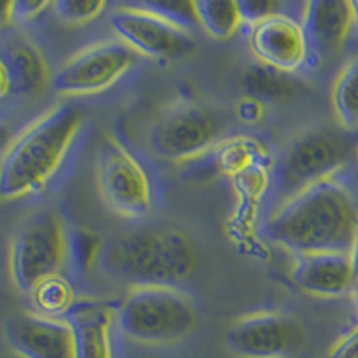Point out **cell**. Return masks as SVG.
I'll list each match as a JSON object with an SVG mask.
<instances>
[{
    "label": "cell",
    "instance_id": "ffe728a7",
    "mask_svg": "<svg viewBox=\"0 0 358 358\" xmlns=\"http://www.w3.org/2000/svg\"><path fill=\"white\" fill-rule=\"evenodd\" d=\"M29 296L33 299L36 313L45 315V317L63 319L72 310V306L78 303L72 285L62 274L47 278L41 283H38Z\"/></svg>",
    "mask_w": 358,
    "mask_h": 358
},
{
    "label": "cell",
    "instance_id": "f546056e",
    "mask_svg": "<svg viewBox=\"0 0 358 358\" xmlns=\"http://www.w3.org/2000/svg\"><path fill=\"white\" fill-rule=\"evenodd\" d=\"M13 22V2H0V29Z\"/></svg>",
    "mask_w": 358,
    "mask_h": 358
},
{
    "label": "cell",
    "instance_id": "ac0fdd59",
    "mask_svg": "<svg viewBox=\"0 0 358 358\" xmlns=\"http://www.w3.org/2000/svg\"><path fill=\"white\" fill-rule=\"evenodd\" d=\"M194 9H196L197 24L215 40H228L244 24L241 2L197 0L194 2Z\"/></svg>",
    "mask_w": 358,
    "mask_h": 358
},
{
    "label": "cell",
    "instance_id": "5b68a950",
    "mask_svg": "<svg viewBox=\"0 0 358 358\" xmlns=\"http://www.w3.org/2000/svg\"><path fill=\"white\" fill-rule=\"evenodd\" d=\"M70 260V231L54 210L31 213L18 226L11 244V276L18 290H31L47 278L59 276Z\"/></svg>",
    "mask_w": 358,
    "mask_h": 358
},
{
    "label": "cell",
    "instance_id": "e0dca14e",
    "mask_svg": "<svg viewBox=\"0 0 358 358\" xmlns=\"http://www.w3.org/2000/svg\"><path fill=\"white\" fill-rule=\"evenodd\" d=\"M13 78V90L34 95L52 81L47 59L33 41L25 38H11L0 49Z\"/></svg>",
    "mask_w": 358,
    "mask_h": 358
},
{
    "label": "cell",
    "instance_id": "836d02e7",
    "mask_svg": "<svg viewBox=\"0 0 358 358\" xmlns=\"http://www.w3.org/2000/svg\"><path fill=\"white\" fill-rule=\"evenodd\" d=\"M353 9H355V24L358 27V2H353Z\"/></svg>",
    "mask_w": 358,
    "mask_h": 358
},
{
    "label": "cell",
    "instance_id": "6da1fadb",
    "mask_svg": "<svg viewBox=\"0 0 358 358\" xmlns=\"http://www.w3.org/2000/svg\"><path fill=\"white\" fill-rule=\"evenodd\" d=\"M265 233L296 257L350 252L358 233L357 204L335 176L322 179L287 197L267 220Z\"/></svg>",
    "mask_w": 358,
    "mask_h": 358
},
{
    "label": "cell",
    "instance_id": "8fae6325",
    "mask_svg": "<svg viewBox=\"0 0 358 358\" xmlns=\"http://www.w3.org/2000/svg\"><path fill=\"white\" fill-rule=\"evenodd\" d=\"M303 346V326L280 312L249 313L226 334V348L241 358H290Z\"/></svg>",
    "mask_w": 358,
    "mask_h": 358
},
{
    "label": "cell",
    "instance_id": "d6a6232c",
    "mask_svg": "<svg viewBox=\"0 0 358 358\" xmlns=\"http://www.w3.org/2000/svg\"><path fill=\"white\" fill-rule=\"evenodd\" d=\"M353 305H355V308H357V313H358V278H357V283H355V287H353Z\"/></svg>",
    "mask_w": 358,
    "mask_h": 358
},
{
    "label": "cell",
    "instance_id": "4fadbf2b",
    "mask_svg": "<svg viewBox=\"0 0 358 358\" xmlns=\"http://www.w3.org/2000/svg\"><path fill=\"white\" fill-rule=\"evenodd\" d=\"M8 344L22 358H76L70 322L40 313H17L6 324Z\"/></svg>",
    "mask_w": 358,
    "mask_h": 358
},
{
    "label": "cell",
    "instance_id": "484cf974",
    "mask_svg": "<svg viewBox=\"0 0 358 358\" xmlns=\"http://www.w3.org/2000/svg\"><path fill=\"white\" fill-rule=\"evenodd\" d=\"M52 9V2H31V0H18L13 2V22H29L41 17L45 11Z\"/></svg>",
    "mask_w": 358,
    "mask_h": 358
},
{
    "label": "cell",
    "instance_id": "d6986e66",
    "mask_svg": "<svg viewBox=\"0 0 358 358\" xmlns=\"http://www.w3.org/2000/svg\"><path fill=\"white\" fill-rule=\"evenodd\" d=\"M331 104L337 120L346 129L358 127V56L342 66L331 92Z\"/></svg>",
    "mask_w": 358,
    "mask_h": 358
},
{
    "label": "cell",
    "instance_id": "7c38bea8",
    "mask_svg": "<svg viewBox=\"0 0 358 358\" xmlns=\"http://www.w3.org/2000/svg\"><path fill=\"white\" fill-rule=\"evenodd\" d=\"M249 27V49L267 69L294 73L306 65L310 43L301 22L278 11Z\"/></svg>",
    "mask_w": 358,
    "mask_h": 358
},
{
    "label": "cell",
    "instance_id": "5bb4252c",
    "mask_svg": "<svg viewBox=\"0 0 358 358\" xmlns=\"http://www.w3.org/2000/svg\"><path fill=\"white\" fill-rule=\"evenodd\" d=\"M290 278L299 290L324 299L351 294L357 283L350 252L299 255L292 264Z\"/></svg>",
    "mask_w": 358,
    "mask_h": 358
},
{
    "label": "cell",
    "instance_id": "8992f818",
    "mask_svg": "<svg viewBox=\"0 0 358 358\" xmlns=\"http://www.w3.org/2000/svg\"><path fill=\"white\" fill-rule=\"evenodd\" d=\"M97 181L102 199L127 219H143L155 208L151 176L129 149L106 138L99 149Z\"/></svg>",
    "mask_w": 358,
    "mask_h": 358
},
{
    "label": "cell",
    "instance_id": "d4e9b609",
    "mask_svg": "<svg viewBox=\"0 0 358 358\" xmlns=\"http://www.w3.org/2000/svg\"><path fill=\"white\" fill-rule=\"evenodd\" d=\"M236 117L248 126H257L262 124L265 118V102L258 101L255 97H244L236 104Z\"/></svg>",
    "mask_w": 358,
    "mask_h": 358
},
{
    "label": "cell",
    "instance_id": "9c48e42d",
    "mask_svg": "<svg viewBox=\"0 0 358 358\" xmlns=\"http://www.w3.org/2000/svg\"><path fill=\"white\" fill-rule=\"evenodd\" d=\"M219 134L220 122L215 113L194 102H179L152 124L149 145L167 162H185L204 155Z\"/></svg>",
    "mask_w": 358,
    "mask_h": 358
},
{
    "label": "cell",
    "instance_id": "3957f363",
    "mask_svg": "<svg viewBox=\"0 0 358 358\" xmlns=\"http://www.w3.org/2000/svg\"><path fill=\"white\" fill-rule=\"evenodd\" d=\"M110 276L138 285H179L197 268V251L179 229H138L120 235L101 249Z\"/></svg>",
    "mask_w": 358,
    "mask_h": 358
},
{
    "label": "cell",
    "instance_id": "7402d4cb",
    "mask_svg": "<svg viewBox=\"0 0 358 358\" xmlns=\"http://www.w3.org/2000/svg\"><path fill=\"white\" fill-rule=\"evenodd\" d=\"M245 85H248L245 90L249 97H255L262 102L267 99L285 97L292 90V85L283 79V73L273 69L251 70L245 78Z\"/></svg>",
    "mask_w": 358,
    "mask_h": 358
},
{
    "label": "cell",
    "instance_id": "277c9868",
    "mask_svg": "<svg viewBox=\"0 0 358 358\" xmlns=\"http://www.w3.org/2000/svg\"><path fill=\"white\" fill-rule=\"evenodd\" d=\"M117 324L131 341L171 346L185 341L199 324L196 299L172 285L133 287L117 312Z\"/></svg>",
    "mask_w": 358,
    "mask_h": 358
},
{
    "label": "cell",
    "instance_id": "4316f807",
    "mask_svg": "<svg viewBox=\"0 0 358 358\" xmlns=\"http://www.w3.org/2000/svg\"><path fill=\"white\" fill-rule=\"evenodd\" d=\"M278 6H280L278 2H241L242 18L249 25L257 24V22L278 13Z\"/></svg>",
    "mask_w": 358,
    "mask_h": 358
},
{
    "label": "cell",
    "instance_id": "83f0119b",
    "mask_svg": "<svg viewBox=\"0 0 358 358\" xmlns=\"http://www.w3.org/2000/svg\"><path fill=\"white\" fill-rule=\"evenodd\" d=\"M328 358H358V326L331 348Z\"/></svg>",
    "mask_w": 358,
    "mask_h": 358
},
{
    "label": "cell",
    "instance_id": "7a4b0ae2",
    "mask_svg": "<svg viewBox=\"0 0 358 358\" xmlns=\"http://www.w3.org/2000/svg\"><path fill=\"white\" fill-rule=\"evenodd\" d=\"M85 110L65 102L45 111L11 140L0 156V199L40 192L62 169L85 124Z\"/></svg>",
    "mask_w": 358,
    "mask_h": 358
},
{
    "label": "cell",
    "instance_id": "e575fe53",
    "mask_svg": "<svg viewBox=\"0 0 358 358\" xmlns=\"http://www.w3.org/2000/svg\"><path fill=\"white\" fill-rule=\"evenodd\" d=\"M357 159H358V145H357Z\"/></svg>",
    "mask_w": 358,
    "mask_h": 358
},
{
    "label": "cell",
    "instance_id": "30bf717a",
    "mask_svg": "<svg viewBox=\"0 0 358 358\" xmlns=\"http://www.w3.org/2000/svg\"><path fill=\"white\" fill-rule=\"evenodd\" d=\"M117 40L138 56L151 59H176L194 49L190 31L142 4L118 6L110 17Z\"/></svg>",
    "mask_w": 358,
    "mask_h": 358
},
{
    "label": "cell",
    "instance_id": "1f68e13d",
    "mask_svg": "<svg viewBox=\"0 0 358 358\" xmlns=\"http://www.w3.org/2000/svg\"><path fill=\"white\" fill-rule=\"evenodd\" d=\"M351 255V262H353V267H355V273H357L358 278V233H357V238H355V244L350 251Z\"/></svg>",
    "mask_w": 358,
    "mask_h": 358
},
{
    "label": "cell",
    "instance_id": "ba28073f",
    "mask_svg": "<svg viewBox=\"0 0 358 358\" xmlns=\"http://www.w3.org/2000/svg\"><path fill=\"white\" fill-rule=\"evenodd\" d=\"M346 145L326 129H306L287 145L276 167L278 187L287 197L334 178L346 162Z\"/></svg>",
    "mask_w": 358,
    "mask_h": 358
},
{
    "label": "cell",
    "instance_id": "cb8c5ba5",
    "mask_svg": "<svg viewBox=\"0 0 358 358\" xmlns=\"http://www.w3.org/2000/svg\"><path fill=\"white\" fill-rule=\"evenodd\" d=\"M142 6H145L147 9L158 13L162 17L169 18L174 24L181 25V27L188 29L194 27L197 24L196 9H194V2H187V0H156V2H140Z\"/></svg>",
    "mask_w": 358,
    "mask_h": 358
},
{
    "label": "cell",
    "instance_id": "44dd1931",
    "mask_svg": "<svg viewBox=\"0 0 358 358\" xmlns=\"http://www.w3.org/2000/svg\"><path fill=\"white\" fill-rule=\"evenodd\" d=\"M264 155V147L260 145V142L238 136V138H231L228 142L220 143L217 163H219V169L224 174L241 176L251 169L258 167Z\"/></svg>",
    "mask_w": 358,
    "mask_h": 358
},
{
    "label": "cell",
    "instance_id": "2e32d148",
    "mask_svg": "<svg viewBox=\"0 0 358 358\" xmlns=\"http://www.w3.org/2000/svg\"><path fill=\"white\" fill-rule=\"evenodd\" d=\"M117 308L102 301H79L65 315L73 330L76 358H117Z\"/></svg>",
    "mask_w": 358,
    "mask_h": 358
},
{
    "label": "cell",
    "instance_id": "603a6c76",
    "mask_svg": "<svg viewBox=\"0 0 358 358\" xmlns=\"http://www.w3.org/2000/svg\"><path fill=\"white\" fill-rule=\"evenodd\" d=\"M108 4L102 0H57L52 2V11L57 20L79 25L95 20L106 11Z\"/></svg>",
    "mask_w": 358,
    "mask_h": 358
},
{
    "label": "cell",
    "instance_id": "9a60e30c",
    "mask_svg": "<svg viewBox=\"0 0 358 358\" xmlns=\"http://www.w3.org/2000/svg\"><path fill=\"white\" fill-rule=\"evenodd\" d=\"M303 29L310 49L319 56L341 52L350 40L355 24L353 2L348 0H313L303 6Z\"/></svg>",
    "mask_w": 358,
    "mask_h": 358
},
{
    "label": "cell",
    "instance_id": "4dcf8cb0",
    "mask_svg": "<svg viewBox=\"0 0 358 358\" xmlns=\"http://www.w3.org/2000/svg\"><path fill=\"white\" fill-rule=\"evenodd\" d=\"M11 143V138H9V129L4 122H0V156L4 155L6 149Z\"/></svg>",
    "mask_w": 358,
    "mask_h": 358
},
{
    "label": "cell",
    "instance_id": "f1b7e54d",
    "mask_svg": "<svg viewBox=\"0 0 358 358\" xmlns=\"http://www.w3.org/2000/svg\"><path fill=\"white\" fill-rule=\"evenodd\" d=\"M11 92H15V90H13L11 72H9V66L8 63H6L4 56L0 52V101L8 97Z\"/></svg>",
    "mask_w": 358,
    "mask_h": 358
},
{
    "label": "cell",
    "instance_id": "52a82bcc",
    "mask_svg": "<svg viewBox=\"0 0 358 358\" xmlns=\"http://www.w3.org/2000/svg\"><path fill=\"white\" fill-rule=\"evenodd\" d=\"M138 57L120 40L97 41L70 56L56 70L50 86L57 95L65 97L99 94L127 76Z\"/></svg>",
    "mask_w": 358,
    "mask_h": 358
}]
</instances>
